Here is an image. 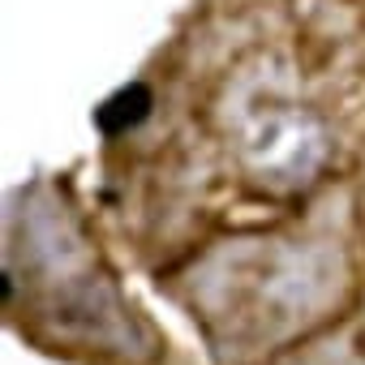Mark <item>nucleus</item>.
<instances>
[{
	"label": "nucleus",
	"instance_id": "1",
	"mask_svg": "<svg viewBox=\"0 0 365 365\" xmlns=\"http://www.w3.org/2000/svg\"><path fill=\"white\" fill-rule=\"evenodd\" d=\"M146 108H150V95H146L142 86H129V91H120L116 99H108V103L99 108V125H103L108 133H120V129L138 125V120L146 116Z\"/></svg>",
	"mask_w": 365,
	"mask_h": 365
}]
</instances>
